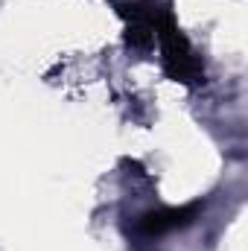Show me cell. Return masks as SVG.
<instances>
[{
    "label": "cell",
    "instance_id": "obj_1",
    "mask_svg": "<svg viewBox=\"0 0 248 251\" xmlns=\"http://www.w3.org/2000/svg\"><path fill=\"white\" fill-rule=\"evenodd\" d=\"M196 216V204H187V207H164V210H152V213H143L140 222H137V231L146 234V237H164L175 228H184L193 222Z\"/></svg>",
    "mask_w": 248,
    "mask_h": 251
}]
</instances>
